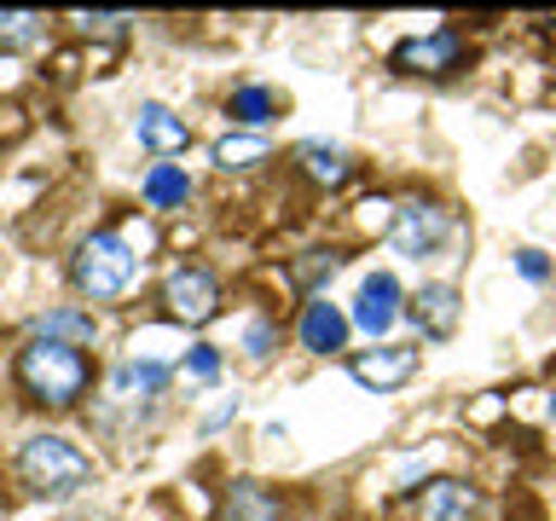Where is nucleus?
Returning a JSON list of instances; mask_svg holds the SVG:
<instances>
[{
    "mask_svg": "<svg viewBox=\"0 0 556 521\" xmlns=\"http://www.w3.org/2000/svg\"><path fill=\"white\" fill-rule=\"evenodd\" d=\"M17 377H24V389L41 399V406H76L87 394V354L76 342L35 336L24 354H17Z\"/></svg>",
    "mask_w": 556,
    "mask_h": 521,
    "instance_id": "obj_1",
    "label": "nucleus"
},
{
    "mask_svg": "<svg viewBox=\"0 0 556 521\" xmlns=\"http://www.w3.org/2000/svg\"><path fill=\"white\" fill-rule=\"evenodd\" d=\"M134 272H139V255L128 232H93L76 250V290L93 295V302H116L134 284Z\"/></svg>",
    "mask_w": 556,
    "mask_h": 521,
    "instance_id": "obj_2",
    "label": "nucleus"
},
{
    "mask_svg": "<svg viewBox=\"0 0 556 521\" xmlns=\"http://www.w3.org/2000/svg\"><path fill=\"white\" fill-rule=\"evenodd\" d=\"M17 469H24V481L35 493H52V498L76 493V486L93 475V463H87L70 441H59V434H35V441L17 452Z\"/></svg>",
    "mask_w": 556,
    "mask_h": 521,
    "instance_id": "obj_3",
    "label": "nucleus"
},
{
    "mask_svg": "<svg viewBox=\"0 0 556 521\" xmlns=\"http://www.w3.org/2000/svg\"><path fill=\"white\" fill-rule=\"evenodd\" d=\"M452 215L441 203H400L394 208V226H389V238H394V250L400 255H412V260H424V255H441L446 243H452Z\"/></svg>",
    "mask_w": 556,
    "mask_h": 521,
    "instance_id": "obj_4",
    "label": "nucleus"
},
{
    "mask_svg": "<svg viewBox=\"0 0 556 521\" xmlns=\"http://www.w3.org/2000/svg\"><path fill=\"white\" fill-rule=\"evenodd\" d=\"M458 59H464L458 29H429V35H412V41L394 47L400 76H446V69H458Z\"/></svg>",
    "mask_w": 556,
    "mask_h": 521,
    "instance_id": "obj_5",
    "label": "nucleus"
},
{
    "mask_svg": "<svg viewBox=\"0 0 556 521\" xmlns=\"http://www.w3.org/2000/svg\"><path fill=\"white\" fill-rule=\"evenodd\" d=\"M163 302H168L174 319L208 325V319H215V307H220V284H215V272H208V267H174L168 284H163Z\"/></svg>",
    "mask_w": 556,
    "mask_h": 521,
    "instance_id": "obj_6",
    "label": "nucleus"
},
{
    "mask_svg": "<svg viewBox=\"0 0 556 521\" xmlns=\"http://www.w3.org/2000/svg\"><path fill=\"white\" fill-rule=\"evenodd\" d=\"M348 377L365 382L371 394H394L417 377V347H371V354L348 359Z\"/></svg>",
    "mask_w": 556,
    "mask_h": 521,
    "instance_id": "obj_7",
    "label": "nucleus"
},
{
    "mask_svg": "<svg viewBox=\"0 0 556 521\" xmlns=\"http://www.w3.org/2000/svg\"><path fill=\"white\" fill-rule=\"evenodd\" d=\"M406 319L424 330L429 342H446L452 330H458V319H464V295H458V284H417V295L406 302Z\"/></svg>",
    "mask_w": 556,
    "mask_h": 521,
    "instance_id": "obj_8",
    "label": "nucleus"
},
{
    "mask_svg": "<svg viewBox=\"0 0 556 521\" xmlns=\"http://www.w3.org/2000/svg\"><path fill=\"white\" fill-rule=\"evenodd\" d=\"M481 516V493L476 486H464V481H429L424 493H417V521H476Z\"/></svg>",
    "mask_w": 556,
    "mask_h": 521,
    "instance_id": "obj_9",
    "label": "nucleus"
},
{
    "mask_svg": "<svg viewBox=\"0 0 556 521\" xmlns=\"http://www.w3.org/2000/svg\"><path fill=\"white\" fill-rule=\"evenodd\" d=\"M400 319V284H394V272H371L359 284L354 295V325L365 330V336H382Z\"/></svg>",
    "mask_w": 556,
    "mask_h": 521,
    "instance_id": "obj_10",
    "label": "nucleus"
},
{
    "mask_svg": "<svg viewBox=\"0 0 556 521\" xmlns=\"http://www.w3.org/2000/svg\"><path fill=\"white\" fill-rule=\"evenodd\" d=\"M302 347H307V354H337V347H348V319L337 313V302H307V313H302Z\"/></svg>",
    "mask_w": 556,
    "mask_h": 521,
    "instance_id": "obj_11",
    "label": "nucleus"
},
{
    "mask_svg": "<svg viewBox=\"0 0 556 521\" xmlns=\"http://www.w3.org/2000/svg\"><path fill=\"white\" fill-rule=\"evenodd\" d=\"M134 134L146 139L151 151H186V122L168 111V104H139V116H134Z\"/></svg>",
    "mask_w": 556,
    "mask_h": 521,
    "instance_id": "obj_12",
    "label": "nucleus"
},
{
    "mask_svg": "<svg viewBox=\"0 0 556 521\" xmlns=\"http://www.w3.org/2000/svg\"><path fill=\"white\" fill-rule=\"evenodd\" d=\"M226 521H278V498L255 481H238L226 493Z\"/></svg>",
    "mask_w": 556,
    "mask_h": 521,
    "instance_id": "obj_13",
    "label": "nucleus"
},
{
    "mask_svg": "<svg viewBox=\"0 0 556 521\" xmlns=\"http://www.w3.org/2000/svg\"><path fill=\"white\" fill-rule=\"evenodd\" d=\"M273 156V145L261 134H226V139H215V163L232 174V168H255V163H267Z\"/></svg>",
    "mask_w": 556,
    "mask_h": 521,
    "instance_id": "obj_14",
    "label": "nucleus"
},
{
    "mask_svg": "<svg viewBox=\"0 0 556 521\" xmlns=\"http://www.w3.org/2000/svg\"><path fill=\"white\" fill-rule=\"evenodd\" d=\"M191 198V180H186V168H174V163H156L146 174V203L151 208H180Z\"/></svg>",
    "mask_w": 556,
    "mask_h": 521,
    "instance_id": "obj_15",
    "label": "nucleus"
},
{
    "mask_svg": "<svg viewBox=\"0 0 556 521\" xmlns=\"http://www.w3.org/2000/svg\"><path fill=\"white\" fill-rule=\"evenodd\" d=\"M163 382H168V371H163L156 359H146V365H122V371L111 377V389H116L122 399H151Z\"/></svg>",
    "mask_w": 556,
    "mask_h": 521,
    "instance_id": "obj_16",
    "label": "nucleus"
},
{
    "mask_svg": "<svg viewBox=\"0 0 556 521\" xmlns=\"http://www.w3.org/2000/svg\"><path fill=\"white\" fill-rule=\"evenodd\" d=\"M295 163H302L313 180H325V186H342V180H348L342 151H330V145H302V151H295Z\"/></svg>",
    "mask_w": 556,
    "mask_h": 521,
    "instance_id": "obj_17",
    "label": "nucleus"
},
{
    "mask_svg": "<svg viewBox=\"0 0 556 521\" xmlns=\"http://www.w3.org/2000/svg\"><path fill=\"white\" fill-rule=\"evenodd\" d=\"M232 116L238 122H267L273 116V93H267V87H238V93H232Z\"/></svg>",
    "mask_w": 556,
    "mask_h": 521,
    "instance_id": "obj_18",
    "label": "nucleus"
},
{
    "mask_svg": "<svg viewBox=\"0 0 556 521\" xmlns=\"http://www.w3.org/2000/svg\"><path fill=\"white\" fill-rule=\"evenodd\" d=\"M41 336H59V342H87V336H93V319H81V313H52V319H41Z\"/></svg>",
    "mask_w": 556,
    "mask_h": 521,
    "instance_id": "obj_19",
    "label": "nucleus"
},
{
    "mask_svg": "<svg viewBox=\"0 0 556 521\" xmlns=\"http://www.w3.org/2000/svg\"><path fill=\"white\" fill-rule=\"evenodd\" d=\"M35 24H41L35 12H7V17H0V41L24 47V41H35Z\"/></svg>",
    "mask_w": 556,
    "mask_h": 521,
    "instance_id": "obj_20",
    "label": "nucleus"
},
{
    "mask_svg": "<svg viewBox=\"0 0 556 521\" xmlns=\"http://www.w3.org/2000/svg\"><path fill=\"white\" fill-rule=\"evenodd\" d=\"M76 24H81L87 35H93V29H99V35H122L134 17H128V12H76Z\"/></svg>",
    "mask_w": 556,
    "mask_h": 521,
    "instance_id": "obj_21",
    "label": "nucleus"
},
{
    "mask_svg": "<svg viewBox=\"0 0 556 521\" xmlns=\"http://www.w3.org/2000/svg\"><path fill=\"white\" fill-rule=\"evenodd\" d=\"M337 267H342V255H330V250H325V255H307L302 267H295V278H302V284L313 290V284H319V278H330Z\"/></svg>",
    "mask_w": 556,
    "mask_h": 521,
    "instance_id": "obj_22",
    "label": "nucleus"
},
{
    "mask_svg": "<svg viewBox=\"0 0 556 521\" xmlns=\"http://www.w3.org/2000/svg\"><path fill=\"white\" fill-rule=\"evenodd\" d=\"M186 371L198 377V382H215V377H220V354H215V347H191V354H186Z\"/></svg>",
    "mask_w": 556,
    "mask_h": 521,
    "instance_id": "obj_23",
    "label": "nucleus"
},
{
    "mask_svg": "<svg viewBox=\"0 0 556 521\" xmlns=\"http://www.w3.org/2000/svg\"><path fill=\"white\" fill-rule=\"evenodd\" d=\"M516 267H521V278H533V284H545V278H551V260L539 255V250H521Z\"/></svg>",
    "mask_w": 556,
    "mask_h": 521,
    "instance_id": "obj_24",
    "label": "nucleus"
},
{
    "mask_svg": "<svg viewBox=\"0 0 556 521\" xmlns=\"http://www.w3.org/2000/svg\"><path fill=\"white\" fill-rule=\"evenodd\" d=\"M273 342H278V336H273V325H250V359H267V354H273Z\"/></svg>",
    "mask_w": 556,
    "mask_h": 521,
    "instance_id": "obj_25",
    "label": "nucleus"
},
{
    "mask_svg": "<svg viewBox=\"0 0 556 521\" xmlns=\"http://www.w3.org/2000/svg\"><path fill=\"white\" fill-rule=\"evenodd\" d=\"M551 417H556V394H551Z\"/></svg>",
    "mask_w": 556,
    "mask_h": 521,
    "instance_id": "obj_26",
    "label": "nucleus"
}]
</instances>
